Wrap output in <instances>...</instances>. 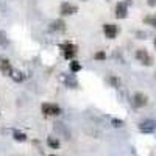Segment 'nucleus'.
<instances>
[{"label": "nucleus", "mask_w": 156, "mask_h": 156, "mask_svg": "<svg viewBox=\"0 0 156 156\" xmlns=\"http://www.w3.org/2000/svg\"><path fill=\"white\" fill-rule=\"evenodd\" d=\"M59 48H61V51H62V55H64L66 59H72L76 55V50H78L76 45L72 44V42H64V44L59 45Z\"/></svg>", "instance_id": "obj_1"}, {"label": "nucleus", "mask_w": 156, "mask_h": 156, "mask_svg": "<svg viewBox=\"0 0 156 156\" xmlns=\"http://www.w3.org/2000/svg\"><path fill=\"white\" fill-rule=\"evenodd\" d=\"M42 112L45 115H59L61 108L55 105V103H42Z\"/></svg>", "instance_id": "obj_2"}, {"label": "nucleus", "mask_w": 156, "mask_h": 156, "mask_svg": "<svg viewBox=\"0 0 156 156\" xmlns=\"http://www.w3.org/2000/svg\"><path fill=\"white\" fill-rule=\"evenodd\" d=\"M136 58H137L142 64H144V66H151V62H153L151 56L148 55V51L144 50V48H139V50L136 51Z\"/></svg>", "instance_id": "obj_3"}, {"label": "nucleus", "mask_w": 156, "mask_h": 156, "mask_svg": "<svg viewBox=\"0 0 156 156\" xmlns=\"http://www.w3.org/2000/svg\"><path fill=\"white\" fill-rule=\"evenodd\" d=\"M76 11H78V6H75V5H72L69 2H62L61 6H59V12L62 16H72Z\"/></svg>", "instance_id": "obj_4"}, {"label": "nucleus", "mask_w": 156, "mask_h": 156, "mask_svg": "<svg viewBox=\"0 0 156 156\" xmlns=\"http://www.w3.org/2000/svg\"><path fill=\"white\" fill-rule=\"evenodd\" d=\"M139 129L142 133H153L156 129V120H151V119H147L144 122L139 123Z\"/></svg>", "instance_id": "obj_5"}, {"label": "nucleus", "mask_w": 156, "mask_h": 156, "mask_svg": "<svg viewBox=\"0 0 156 156\" xmlns=\"http://www.w3.org/2000/svg\"><path fill=\"white\" fill-rule=\"evenodd\" d=\"M128 16V5L125 2H119L115 5V17L117 19H125Z\"/></svg>", "instance_id": "obj_6"}, {"label": "nucleus", "mask_w": 156, "mask_h": 156, "mask_svg": "<svg viewBox=\"0 0 156 156\" xmlns=\"http://www.w3.org/2000/svg\"><path fill=\"white\" fill-rule=\"evenodd\" d=\"M147 101H148L147 95H145V94H142V92H136V94L133 95V105H134L136 108L145 106V105H147Z\"/></svg>", "instance_id": "obj_7"}, {"label": "nucleus", "mask_w": 156, "mask_h": 156, "mask_svg": "<svg viewBox=\"0 0 156 156\" xmlns=\"http://www.w3.org/2000/svg\"><path fill=\"white\" fill-rule=\"evenodd\" d=\"M117 31H119L117 25H112V23H105L103 25V33H105V36L108 39H114L117 36Z\"/></svg>", "instance_id": "obj_8"}, {"label": "nucleus", "mask_w": 156, "mask_h": 156, "mask_svg": "<svg viewBox=\"0 0 156 156\" xmlns=\"http://www.w3.org/2000/svg\"><path fill=\"white\" fill-rule=\"evenodd\" d=\"M0 70H2V73L11 76V73H12V70H14V69H12L11 62L6 58H0Z\"/></svg>", "instance_id": "obj_9"}, {"label": "nucleus", "mask_w": 156, "mask_h": 156, "mask_svg": "<svg viewBox=\"0 0 156 156\" xmlns=\"http://www.w3.org/2000/svg\"><path fill=\"white\" fill-rule=\"evenodd\" d=\"M66 30V23L61 19H56L50 23V31H64Z\"/></svg>", "instance_id": "obj_10"}, {"label": "nucleus", "mask_w": 156, "mask_h": 156, "mask_svg": "<svg viewBox=\"0 0 156 156\" xmlns=\"http://www.w3.org/2000/svg\"><path fill=\"white\" fill-rule=\"evenodd\" d=\"M64 84H66L67 87H70V89H76L78 87V81L75 80L73 76H70V75L64 76Z\"/></svg>", "instance_id": "obj_11"}, {"label": "nucleus", "mask_w": 156, "mask_h": 156, "mask_svg": "<svg viewBox=\"0 0 156 156\" xmlns=\"http://www.w3.org/2000/svg\"><path fill=\"white\" fill-rule=\"evenodd\" d=\"M11 78L14 80L16 83H22L23 80H25V75L20 72V70H12V73H11Z\"/></svg>", "instance_id": "obj_12"}, {"label": "nucleus", "mask_w": 156, "mask_h": 156, "mask_svg": "<svg viewBox=\"0 0 156 156\" xmlns=\"http://www.w3.org/2000/svg\"><path fill=\"white\" fill-rule=\"evenodd\" d=\"M12 137H14V140H17V142H25L27 140V134L22 133V131H17V129L12 131Z\"/></svg>", "instance_id": "obj_13"}, {"label": "nucleus", "mask_w": 156, "mask_h": 156, "mask_svg": "<svg viewBox=\"0 0 156 156\" xmlns=\"http://www.w3.org/2000/svg\"><path fill=\"white\" fill-rule=\"evenodd\" d=\"M70 72H73V73H76V72H80L81 70V64L78 62V61H75V59H72V62H70Z\"/></svg>", "instance_id": "obj_14"}, {"label": "nucleus", "mask_w": 156, "mask_h": 156, "mask_svg": "<svg viewBox=\"0 0 156 156\" xmlns=\"http://www.w3.org/2000/svg\"><path fill=\"white\" fill-rule=\"evenodd\" d=\"M47 144H48V147H51V148H59V140L55 139V137H51V136L47 139Z\"/></svg>", "instance_id": "obj_15"}, {"label": "nucleus", "mask_w": 156, "mask_h": 156, "mask_svg": "<svg viewBox=\"0 0 156 156\" xmlns=\"http://www.w3.org/2000/svg\"><path fill=\"white\" fill-rule=\"evenodd\" d=\"M144 22L147 25H151V27H156V14H151V16H147L144 19Z\"/></svg>", "instance_id": "obj_16"}, {"label": "nucleus", "mask_w": 156, "mask_h": 156, "mask_svg": "<svg viewBox=\"0 0 156 156\" xmlns=\"http://www.w3.org/2000/svg\"><path fill=\"white\" fill-rule=\"evenodd\" d=\"M8 44V37H6V33L0 30V45H6Z\"/></svg>", "instance_id": "obj_17"}, {"label": "nucleus", "mask_w": 156, "mask_h": 156, "mask_svg": "<svg viewBox=\"0 0 156 156\" xmlns=\"http://www.w3.org/2000/svg\"><path fill=\"white\" fill-rule=\"evenodd\" d=\"M108 81L114 86V87H119V84H120V81H119V78H115V76H109L108 78Z\"/></svg>", "instance_id": "obj_18"}, {"label": "nucleus", "mask_w": 156, "mask_h": 156, "mask_svg": "<svg viewBox=\"0 0 156 156\" xmlns=\"http://www.w3.org/2000/svg\"><path fill=\"white\" fill-rule=\"evenodd\" d=\"M94 58H95L97 61H103V59L106 58V53H105V51H97V53L94 55Z\"/></svg>", "instance_id": "obj_19"}, {"label": "nucleus", "mask_w": 156, "mask_h": 156, "mask_svg": "<svg viewBox=\"0 0 156 156\" xmlns=\"http://www.w3.org/2000/svg\"><path fill=\"white\" fill-rule=\"evenodd\" d=\"M111 123H112V126L119 128V126H122V125H123V120H120V119H112V120H111Z\"/></svg>", "instance_id": "obj_20"}, {"label": "nucleus", "mask_w": 156, "mask_h": 156, "mask_svg": "<svg viewBox=\"0 0 156 156\" xmlns=\"http://www.w3.org/2000/svg\"><path fill=\"white\" fill-rule=\"evenodd\" d=\"M136 34L139 36V39H145V36H147V33H144V31H137Z\"/></svg>", "instance_id": "obj_21"}, {"label": "nucleus", "mask_w": 156, "mask_h": 156, "mask_svg": "<svg viewBox=\"0 0 156 156\" xmlns=\"http://www.w3.org/2000/svg\"><path fill=\"white\" fill-rule=\"evenodd\" d=\"M147 3H148L150 6H154V5H156V0H147Z\"/></svg>", "instance_id": "obj_22"}, {"label": "nucleus", "mask_w": 156, "mask_h": 156, "mask_svg": "<svg viewBox=\"0 0 156 156\" xmlns=\"http://www.w3.org/2000/svg\"><path fill=\"white\" fill-rule=\"evenodd\" d=\"M50 156H55V154H50Z\"/></svg>", "instance_id": "obj_23"}, {"label": "nucleus", "mask_w": 156, "mask_h": 156, "mask_svg": "<svg viewBox=\"0 0 156 156\" xmlns=\"http://www.w3.org/2000/svg\"><path fill=\"white\" fill-rule=\"evenodd\" d=\"M154 45H156V41H154Z\"/></svg>", "instance_id": "obj_24"}]
</instances>
